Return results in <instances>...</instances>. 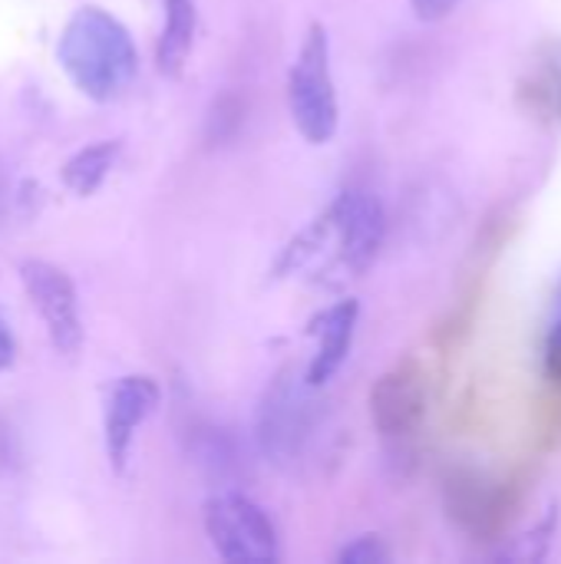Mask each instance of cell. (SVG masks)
<instances>
[{
    "label": "cell",
    "instance_id": "cell-1",
    "mask_svg": "<svg viewBox=\"0 0 561 564\" xmlns=\"http://www.w3.org/2000/svg\"><path fill=\"white\" fill-rule=\"evenodd\" d=\"M384 235L387 215L377 195L347 188L284 245L274 261V278L341 288L374 264Z\"/></svg>",
    "mask_w": 561,
    "mask_h": 564
},
{
    "label": "cell",
    "instance_id": "cell-2",
    "mask_svg": "<svg viewBox=\"0 0 561 564\" xmlns=\"http://www.w3.org/2000/svg\"><path fill=\"white\" fill-rule=\"evenodd\" d=\"M56 59L76 89L96 102L122 96L139 73L129 30L103 7H79L69 17L56 43Z\"/></svg>",
    "mask_w": 561,
    "mask_h": 564
},
{
    "label": "cell",
    "instance_id": "cell-3",
    "mask_svg": "<svg viewBox=\"0 0 561 564\" xmlns=\"http://www.w3.org/2000/svg\"><path fill=\"white\" fill-rule=\"evenodd\" d=\"M324 403L317 400V387L308 383L304 370H281L261 397L255 433L261 453L281 469H301L314 459L324 440Z\"/></svg>",
    "mask_w": 561,
    "mask_h": 564
},
{
    "label": "cell",
    "instance_id": "cell-4",
    "mask_svg": "<svg viewBox=\"0 0 561 564\" xmlns=\"http://www.w3.org/2000/svg\"><path fill=\"white\" fill-rule=\"evenodd\" d=\"M288 112L311 145H327L341 126L337 83L331 66V36L324 23H311L288 69Z\"/></svg>",
    "mask_w": 561,
    "mask_h": 564
},
{
    "label": "cell",
    "instance_id": "cell-5",
    "mask_svg": "<svg viewBox=\"0 0 561 564\" xmlns=\"http://www.w3.org/2000/svg\"><path fill=\"white\" fill-rule=\"evenodd\" d=\"M205 535L222 562H278V529L268 512L241 492H222L205 502Z\"/></svg>",
    "mask_w": 561,
    "mask_h": 564
},
{
    "label": "cell",
    "instance_id": "cell-6",
    "mask_svg": "<svg viewBox=\"0 0 561 564\" xmlns=\"http://www.w3.org/2000/svg\"><path fill=\"white\" fill-rule=\"evenodd\" d=\"M430 406L427 367L413 357L387 367L370 387V423L387 443H407L420 433Z\"/></svg>",
    "mask_w": 561,
    "mask_h": 564
},
{
    "label": "cell",
    "instance_id": "cell-7",
    "mask_svg": "<svg viewBox=\"0 0 561 564\" xmlns=\"http://www.w3.org/2000/svg\"><path fill=\"white\" fill-rule=\"evenodd\" d=\"M20 281L30 294L33 311L46 324L53 347L63 357H76L83 347V317H79L76 284L69 281V274L50 261H23Z\"/></svg>",
    "mask_w": 561,
    "mask_h": 564
},
{
    "label": "cell",
    "instance_id": "cell-8",
    "mask_svg": "<svg viewBox=\"0 0 561 564\" xmlns=\"http://www.w3.org/2000/svg\"><path fill=\"white\" fill-rule=\"evenodd\" d=\"M159 400H162V390L145 373L119 377L109 387L106 416H103V436H106V456H109L112 473H126L129 453H132V443H136V433L155 413Z\"/></svg>",
    "mask_w": 561,
    "mask_h": 564
},
{
    "label": "cell",
    "instance_id": "cell-9",
    "mask_svg": "<svg viewBox=\"0 0 561 564\" xmlns=\"http://www.w3.org/2000/svg\"><path fill=\"white\" fill-rule=\"evenodd\" d=\"M509 489L479 473H453L446 479V512L473 539H499L509 522Z\"/></svg>",
    "mask_w": 561,
    "mask_h": 564
},
{
    "label": "cell",
    "instance_id": "cell-10",
    "mask_svg": "<svg viewBox=\"0 0 561 564\" xmlns=\"http://www.w3.org/2000/svg\"><path fill=\"white\" fill-rule=\"evenodd\" d=\"M357 317H360V304L354 297H344V301H337V304H331L311 317L308 337L314 340V350H311V360L304 367V377L317 390L344 367V360L354 347Z\"/></svg>",
    "mask_w": 561,
    "mask_h": 564
},
{
    "label": "cell",
    "instance_id": "cell-11",
    "mask_svg": "<svg viewBox=\"0 0 561 564\" xmlns=\"http://www.w3.org/2000/svg\"><path fill=\"white\" fill-rule=\"evenodd\" d=\"M519 99L532 116L561 122V40H549L536 50L519 83Z\"/></svg>",
    "mask_w": 561,
    "mask_h": 564
},
{
    "label": "cell",
    "instance_id": "cell-12",
    "mask_svg": "<svg viewBox=\"0 0 561 564\" xmlns=\"http://www.w3.org/2000/svg\"><path fill=\"white\" fill-rule=\"evenodd\" d=\"M195 33H198L195 0H165V23H162V36L155 50L159 73L179 76L185 69L192 46H195Z\"/></svg>",
    "mask_w": 561,
    "mask_h": 564
},
{
    "label": "cell",
    "instance_id": "cell-13",
    "mask_svg": "<svg viewBox=\"0 0 561 564\" xmlns=\"http://www.w3.org/2000/svg\"><path fill=\"white\" fill-rule=\"evenodd\" d=\"M122 145L119 139H103V142H93L86 149H79L66 165H63V182L76 192V195H93L112 172L116 159H119Z\"/></svg>",
    "mask_w": 561,
    "mask_h": 564
},
{
    "label": "cell",
    "instance_id": "cell-14",
    "mask_svg": "<svg viewBox=\"0 0 561 564\" xmlns=\"http://www.w3.org/2000/svg\"><path fill=\"white\" fill-rule=\"evenodd\" d=\"M555 525H559V506H552L529 532L513 539V545H503V552L496 558L499 562H539V558H546L552 549V539H555Z\"/></svg>",
    "mask_w": 561,
    "mask_h": 564
},
{
    "label": "cell",
    "instance_id": "cell-15",
    "mask_svg": "<svg viewBox=\"0 0 561 564\" xmlns=\"http://www.w3.org/2000/svg\"><path fill=\"white\" fill-rule=\"evenodd\" d=\"M546 377L561 390V281L546 321Z\"/></svg>",
    "mask_w": 561,
    "mask_h": 564
},
{
    "label": "cell",
    "instance_id": "cell-16",
    "mask_svg": "<svg viewBox=\"0 0 561 564\" xmlns=\"http://www.w3.org/2000/svg\"><path fill=\"white\" fill-rule=\"evenodd\" d=\"M337 562L380 564V562H390V552H387V545H384V539H380V535H360V539H354L350 545H344V549L337 552Z\"/></svg>",
    "mask_w": 561,
    "mask_h": 564
},
{
    "label": "cell",
    "instance_id": "cell-17",
    "mask_svg": "<svg viewBox=\"0 0 561 564\" xmlns=\"http://www.w3.org/2000/svg\"><path fill=\"white\" fill-rule=\"evenodd\" d=\"M463 0H410V7H413V13L420 17V20H427V23H433V20H443V17H450L456 7H460Z\"/></svg>",
    "mask_w": 561,
    "mask_h": 564
},
{
    "label": "cell",
    "instance_id": "cell-18",
    "mask_svg": "<svg viewBox=\"0 0 561 564\" xmlns=\"http://www.w3.org/2000/svg\"><path fill=\"white\" fill-rule=\"evenodd\" d=\"M13 357H17V344H13L10 330L3 327V321H0V370H7L13 364Z\"/></svg>",
    "mask_w": 561,
    "mask_h": 564
}]
</instances>
